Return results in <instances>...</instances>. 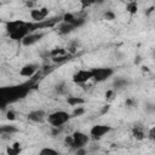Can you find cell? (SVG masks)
Listing matches in <instances>:
<instances>
[{"mask_svg": "<svg viewBox=\"0 0 155 155\" xmlns=\"http://www.w3.org/2000/svg\"><path fill=\"white\" fill-rule=\"evenodd\" d=\"M71 119L70 114L68 111H64V110H56L51 114L47 115V122L52 126V127H62L63 125H65L67 122H69V120Z\"/></svg>", "mask_w": 155, "mask_h": 155, "instance_id": "6da1fadb", "label": "cell"}, {"mask_svg": "<svg viewBox=\"0 0 155 155\" xmlns=\"http://www.w3.org/2000/svg\"><path fill=\"white\" fill-rule=\"evenodd\" d=\"M92 73V79L96 82H103L105 80H108L113 74H114V69L109 68V67H103V68H92L91 69Z\"/></svg>", "mask_w": 155, "mask_h": 155, "instance_id": "7a4b0ae2", "label": "cell"}, {"mask_svg": "<svg viewBox=\"0 0 155 155\" xmlns=\"http://www.w3.org/2000/svg\"><path fill=\"white\" fill-rule=\"evenodd\" d=\"M73 145H71V149L76 150L79 148H85V145L88 143L90 140V137L84 133V132H80V131H75L73 134Z\"/></svg>", "mask_w": 155, "mask_h": 155, "instance_id": "3957f363", "label": "cell"}, {"mask_svg": "<svg viewBox=\"0 0 155 155\" xmlns=\"http://www.w3.org/2000/svg\"><path fill=\"white\" fill-rule=\"evenodd\" d=\"M110 131H111V126L109 125H94L90 130V136L93 139H101Z\"/></svg>", "mask_w": 155, "mask_h": 155, "instance_id": "277c9868", "label": "cell"}, {"mask_svg": "<svg viewBox=\"0 0 155 155\" xmlns=\"http://www.w3.org/2000/svg\"><path fill=\"white\" fill-rule=\"evenodd\" d=\"M48 12H50V10L47 7H39V8H31L29 15H30L33 22L39 23V22H42L44 19H46V17L48 16Z\"/></svg>", "mask_w": 155, "mask_h": 155, "instance_id": "5b68a950", "label": "cell"}, {"mask_svg": "<svg viewBox=\"0 0 155 155\" xmlns=\"http://www.w3.org/2000/svg\"><path fill=\"white\" fill-rule=\"evenodd\" d=\"M91 79H92L91 69H80L73 75V81L75 84H79V85L80 84H85Z\"/></svg>", "mask_w": 155, "mask_h": 155, "instance_id": "8992f818", "label": "cell"}, {"mask_svg": "<svg viewBox=\"0 0 155 155\" xmlns=\"http://www.w3.org/2000/svg\"><path fill=\"white\" fill-rule=\"evenodd\" d=\"M44 38V33H41V31H35V33H30V34H28L24 39H22L21 40V42H22V45L23 46H33V45H35L36 42H39L41 39Z\"/></svg>", "mask_w": 155, "mask_h": 155, "instance_id": "52a82bcc", "label": "cell"}, {"mask_svg": "<svg viewBox=\"0 0 155 155\" xmlns=\"http://www.w3.org/2000/svg\"><path fill=\"white\" fill-rule=\"evenodd\" d=\"M39 70V65L36 63H27L24 64L21 70H19V75L21 76H24V78H30L33 76L36 71Z\"/></svg>", "mask_w": 155, "mask_h": 155, "instance_id": "ba28073f", "label": "cell"}, {"mask_svg": "<svg viewBox=\"0 0 155 155\" xmlns=\"http://www.w3.org/2000/svg\"><path fill=\"white\" fill-rule=\"evenodd\" d=\"M28 119L33 122H38V124H41L44 122L46 119H47V115L44 110H40V109H36V110H33L28 114Z\"/></svg>", "mask_w": 155, "mask_h": 155, "instance_id": "9c48e42d", "label": "cell"}, {"mask_svg": "<svg viewBox=\"0 0 155 155\" xmlns=\"http://www.w3.org/2000/svg\"><path fill=\"white\" fill-rule=\"evenodd\" d=\"M24 23H25V22H24V21H21V19L10 21V22H7V23H6V30H7V33L10 34V33H12V31L17 30L18 28H21Z\"/></svg>", "mask_w": 155, "mask_h": 155, "instance_id": "30bf717a", "label": "cell"}, {"mask_svg": "<svg viewBox=\"0 0 155 155\" xmlns=\"http://www.w3.org/2000/svg\"><path fill=\"white\" fill-rule=\"evenodd\" d=\"M85 99L82 97H78V96H69L67 97V103L70 105V107H81L82 104H85Z\"/></svg>", "mask_w": 155, "mask_h": 155, "instance_id": "8fae6325", "label": "cell"}, {"mask_svg": "<svg viewBox=\"0 0 155 155\" xmlns=\"http://www.w3.org/2000/svg\"><path fill=\"white\" fill-rule=\"evenodd\" d=\"M75 30V27L70 23H65V22H61L59 25H58V31L63 35H67V34H70L71 31Z\"/></svg>", "mask_w": 155, "mask_h": 155, "instance_id": "7c38bea8", "label": "cell"}, {"mask_svg": "<svg viewBox=\"0 0 155 155\" xmlns=\"http://www.w3.org/2000/svg\"><path fill=\"white\" fill-rule=\"evenodd\" d=\"M132 136H133V138H136L137 140H143L147 136H145V132H144V130H143V127L142 126H134L133 128H132Z\"/></svg>", "mask_w": 155, "mask_h": 155, "instance_id": "4fadbf2b", "label": "cell"}, {"mask_svg": "<svg viewBox=\"0 0 155 155\" xmlns=\"http://www.w3.org/2000/svg\"><path fill=\"white\" fill-rule=\"evenodd\" d=\"M0 130H1V134H7V136H12L13 133L18 132V128L13 125H1Z\"/></svg>", "mask_w": 155, "mask_h": 155, "instance_id": "5bb4252c", "label": "cell"}, {"mask_svg": "<svg viewBox=\"0 0 155 155\" xmlns=\"http://www.w3.org/2000/svg\"><path fill=\"white\" fill-rule=\"evenodd\" d=\"M21 151H22V149H21V143H18V142H16V143H13L12 145H10V147L6 148V154H7V155H19Z\"/></svg>", "mask_w": 155, "mask_h": 155, "instance_id": "9a60e30c", "label": "cell"}, {"mask_svg": "<svg viewBox=\"0 0 155 155\" xmlns=\"http://www.w3.org/2000/svg\"><path fill=\"white\" fill-rule=\"evenodd\" d=\"M38 155H59V151L53 149V148H50V147H45L42 149L39 150Z\"/></svg>", "mask_w": 155, "mask_h": 155, "instance_id": "2e32d148", "label": "cell"}, {"mask_svg": "<svg viewBox=\"0 0 155 155\" xmlns=\"http://www.w3.org/2000/svg\"><path fill=\"white\" fill-rule=\"evenodd\" d=\"M63 54H67V51H65V48H63V47H56V48H53L51 52H50V56L53 58V57H58V56H63Z\"/></svg>", "mask_w": 155, "mask_h": 155, "instance_id": "e0dca14e", "label": "cell"}, {"mask_svg": "<svg viewBox=\"0 0 155 155\" xmlns=\"http://www.w3.org/2000/svg\"><path fill=\"white\" fill-rule=\"evenodd\" d=\"M127 84H128L127 80L124 79V78H116L115 81H114V86H115V88H122V87H125Z\"/></svg>", "mask_w": 155, "mask_h": 155, "instance_id": "ac0fdd59", "label": "cell"}, {"mask_svg": "<svg viewBox=\"0 0 155 155\" xmlns=\"http://www.w3.org/2000/svg\"><path fill=\"white\" fill-rule=\"evenodd\" d=\"M82 114H85V108L84 107H75L73 113L70 114L71 117H78V116H81Z\"/></svg>", "mask_w": 155, "mask_h": 155, "instance_id": "d6986e66", "label": "cell"}, {"mask_svg": "<svg viewBox=\"0 0 155 155\" xmlns=\"http://www.w3.org/2000/svg\"><path fill=\"white\" fill-rule=\"evenodd\" d=\"M126 10H127V12H130L131 15H134V13L138 11V5H137L134 1H132V2H130V4L127 5Z\"/></svg>", "mask_w": 155, "mask_h": 155, "instance_id": "ffe728a7", "label": "cell"}, {"mask_svg": "<svg viewBox=\"0 0 155 155\" xmlns=\"http://www.w3.org/2000/svg\"><path fill=\"white\" fill-rule=\"evenodd\" d=\"M69 59V54H63V56H58V57H53L52 61L54 63H62V62H65Z\"/></svg>", "mask_w": 155, "mask_h": 155, "instance_id": "44dd1931", "label": "cell"}, {"mask_svg": "<svg viewBox=\"0 0 155 155\" xmlns=\"http://www.w3.org/2000/svg\"><path fill=\"white\" fill-rule=\"evenodd\" d=\"M65 84L64 82H61V84H58L57 86H56V91H57V93H59V94H63V93H65Z\"/></svg>", "mask_w": 155, "mask_h": 155, "instance_id": "7402d4cb", "label": "cell"}, {"mask_svg": "<svg viewBox=\"0 0 155 155\" xmlns=\"http://www.w3.org/2000/svg\"><path fill=\"white\" fill-rule=\"evenodd\" d=\"M115 13L111 11V10H108L105 13H104V18L107 19V21H113V19H115Z\"/></svg>", "mask_w": 155, "mask_h": 155, "instance_id": "603a6c76", "label": "cell"}, {"mask_svg": "<svg viewBox=\"0 0 155 155\" xmlns=\"http://www.w3.org/2000/svg\"><path fill=\"white\" fill-rule=\"evenodd\" d=\"M6 119L10 120V121L16 120V113H15L13 110H8V111L6 113Z\"/></svg>", "mask_w": 155, "mask_h": 155, "instance_id": "cb8c5ba5", "label": "cell"}, {"mask_svg": "<svg viewBox=\"0 0 155 155\" xmlns=\"http://www.w3.org/2000/svg\"><path fill=\"white\" fill-rule=\"evenodd\" d=\"M148 138L150 140H155V127L154 126L148 131Z\"/></svg>", "mask_w": 155, "mask_h": 155, "instance_id": "d4e9b609", "label": "cell"}, {"mask_svg": "<svg viewBox=\"0 0 155 155\" xmlns=\"http://www.w3.org/2000/svg\"><path fill=\"white\" fill-rule=\"evenodd\" d=\"M76 48H78V45H76V42H71L69 46H68V51H69V53H75V51H76Z\"/></svg>", "mask_w": 155, "mask_h": 155, "instance_id": "484cf974", "label": "cell"}, {"mask_svg": "<svg viewBox=\"0 0 155 155\" xmlns=\"http://www.w3.org/2000/svg\"><path fill=\"white\" fill-rule=\"evenodd\" d=\"M64 143L71 148V145H73V137H71V134H70V136H67V137L64 138Z\"/></svg>", "mask_w": 155, "mask_h": 155, "instance_id": "4316f807", "label": "cell"}, {"mask_svg": "<svg viewBox=\"0 0 155 155\" xmlns=\"http://www.w3.org/2000/svg\"><path fill=\"white\" fill-rule=\"evenodd\" d=\"M75 155H87V151L85 148H79L75 150Z\"/></svg>", "mask_w": 155, "mask_h": 155, "instance_id": "83f0119b", "label": "cell"}, {"mask_svg": "<svg viewBox=\"0 0 155 155\" xmlns=\"http://www.w3.org/2000/svg\"><path fill=\"white\" fill-rule=\"evenodd\" d=\"M109 109H110V105H109V104H105V105L102 108V110H101V114H102V115L107 114V113L109 111Z\"/></svg>", "mask_w": 155, "mask_h": 155, "instance_id": "f1b7e54d", "label": "cell"}, {"mask_svg": "<svg viewBox=\"0 0 155 155\" xmlns=\"http://www.w3.org/2000/svg\"><path fill=\"white\" fill-rule=\"evenodd\" d=\"M145 109H147L148 113H153V111H154V107H153V104H147Z\"/></svg>", "mask_w": 155, "mask_h": 155, "instance_id": "f546056e", "label": "cell"}, {"mask_svg": "<svg viewBox=\"0 0 155 155\" xmlns=\"http://www.w3.org/2000/svg\"><path fill=\"white\" fill-rule=\"evenodd\" d=\"M113 93H114V91H113V90L108 91V92L105 93V98H108V99H111V98H113V97H111V96H113Z\"/></svg>", "mask_w": 155, "mask_h": 155, "instance_id": "4dcf8cb0", "label": "cell"}, {"mask_svg": "<svg viewBox=\"0 0 155 155\" xmlns=\"http://www.w3.org/2000/svg\"><path fill=\"white\" fill-rule=\"evenodd\" d=\"M34 5H35V2H33V1H27V2H25V6H27V7H29L30 10L33 8V6H34Z\"/></svg>", "mask_w": 155, "mask_h": 155, "instance_id": "1f68e13d", "label": "cell"}, {"mask_svg": "<svg viewBox=\"0 0 155 155\" xmlns=\"http://www.w3.org/2000/svg\"><path fill=\"white\" fill-rule=\"evenodd\" d=\"M133 103H134V102H133V99H131V98H128V99L126 101V105H127V107H132Z\"/></svg>", "mask_w": 155, "mask_h": 155, "instance_id": "d6a6232c", "label": "cell"}, {"mask_svg": "<svg viewBox=\"0 0 155 155\" xmlns=\"http://www.w3.org/2000/svg\"><path fill=\"white\" fill-rule=\"evenodd\" d=\"M139 62H140V57H139V56H137V57H136V59H134V63H136V64H138Z\"/></svg>", "mask_w": 155, "mask_h": 155, "instance_id": "836d02e7", "label": "cell"}, {"mask_svg": "<svg viewBox=\"0 0 155 155\" xmlns=\"http://www.w3.org/2000/svg\"><path fill=\"white\" fill-rule=\"evenodd\" d=\"M0 136H1V130H0Z\"/></svg>", "mask_w": 155, "mask_h": 155, "instance_id": "e575fe53", "label": "cell"}, {"mask_svg": "<svg viewBox=\"0 0 155 155\" xmlns=\"http://www.w3.org/2000/svg\"><path fill=\"white\" fill-rule=\"evenodd\" d=\"M0 7H1V2H0Z\"/></svg>", "mask_w": 155, "mask_h": 155, "instance_id": "d590c367", "label": "cell"}]
</instances>
